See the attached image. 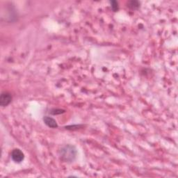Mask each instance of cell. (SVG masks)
Returning <instances> with one entry per match:
<instances>
[{
	"mask_svg": "<svg viewBox=\"0 0 178 178\" xmlns=\"http://www.w3.org/2000/svg\"><path fill=\"white\" fill-rule=\"evenodd\" d=\"M140 6V3L137 1H130L128 3V7L132 9H137Z\"/></svg>",
	"mask_w": 178,
	"mask_h": 178,
	"instance_id": "obj_5",
	"label": "cell"
},
{
	"mask_svg": "<svg viewBox=\"0 0 178 178\" xmlns=\"http://www.w3.org/2000/svg\"><path fill=\"white\" fill-rule=\"evenodd\" d=\"M12 100V96L8 92H4L0 96V105L2 107H7L11 103Z\"/></svg>",
	"mask_w": 178,
	"mask_h": 178,
	"instance_id": "obj_3",
	"label": "cell"
},
{
	"mask_svg": "<svg viewBox=\"0 0 178 178\" xmlns=\"http://www.w3.org/2000/svg\"><path fill=\"white\" fill-rule=\"evenodd\" d=\"M111 8L114 12H116L118 10V3L116 1H111Z\"/></svg>",
	"mask_w": 178,
	"mask_h": 178,
	"instance_id": "obj_6",
	"label": "cell"
},
{
	"mask_svg": "<svg viewBox=\"0 0 178 178\" xmlns=\"http://www.w3.org/2000/svg\"><path fill=\"white\" fill-rule=\"evenodd\" d=\"M52 111H55V112L51 113L52 114H53V115H56V114H61L62 113L65 112L64 110H61V109H52Z\"/></svg>",
	"mask_w": 178,
	"mask_h": 178,
	"instance_id": "obj_7",
	"label": "cell"
},
{
	"mask_svg": "<svg viewBox=\"0 0 178 178\" xmlns=\"http://www.w3.org/2000/svg\"><path fill=\"white\" fill-rule=\"evenodd\" d=\"M11 158L16 163H20L25 159V155L20 149H14L11 152Z\"/></svg>",
	"mask_w": 178,
	"mask_h": 178,
	"instance_id": "obj_2",
	"label": "cell"
},
{
	"mask_svg": "<svg viewBox=\"0 0 178 178\" xmlns=\"http://www.w3.org/2000/svg\"><path fill=\"white\" fill-rule=\"evenodd\" d=\"M61 159L64 162L70 163L73 161L77 156V150L71 145H66L61 147L59 151Z\"/></svg>",
	"mask_w": 178,
	"mask_h": 178,
	"instance_id": "obj_1",
	"label": "cell"
},
{
	"mask_svg": "<svg viewBox=\"0 0 178 178\" xmlns=\"http://www.w3.org/2000/svg\"><path fill=\"white\" fill-rule=\"evenodd\" d=\"M43 121L45 123V124L49 127L51 128L58 127V125H57L56 121L54 118H52L49 116H45L43 118Z\"/></svg>",
	"mask_w": 178,
	"mask_h": 178,
	"instance_id": "obj_4",
	"label": "cell"
}]
</instances>
